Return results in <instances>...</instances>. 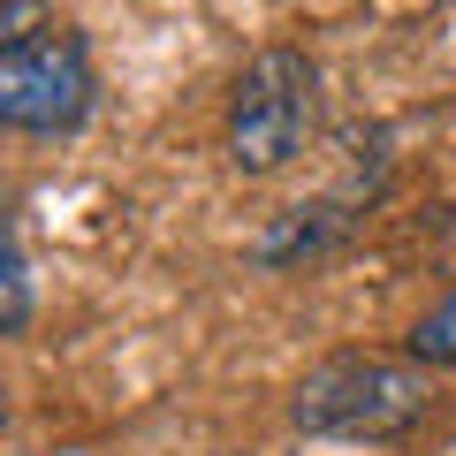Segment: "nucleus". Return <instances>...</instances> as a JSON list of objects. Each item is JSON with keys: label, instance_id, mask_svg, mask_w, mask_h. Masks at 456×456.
Wrapping results in <instances>:
<instances>
[{"label": "nucleus", "instance_id": "obj_2", "mask_svg": "<svg viewBox=\"0 0 456 456\" xmlns=\"http://www.w3.org/2000/svg\"><path fill=\"white\" fill-rule=\"evenodd\" d=\"M312 114H320V69L297 46H266L244 61L236 92H228V152L244 175H274L305 152Z\"/></svg>", "mask_w": 456, "mask_h": 456}, {"label": "nucleus", "instance_id": "obj_4", "mask_svg": "<svg viewBox=\"0 0 456 456\" xmlns=\"http://www.w3.org/2000/svg\"><path fill=\"white\" fill-rule=\"evenodd\" d=\"M31 327V266H23V244H16V221L0 213V335Z\"/></svg>", "mask_w": 456, "mask_h": 456}, {"label": "nucleus", "instance_id": "obj_1", "mask_svg": "<svg viewBox=\"0 0 456 456\" xmlns=\"http://www.w3.org/2000/svg\"><path fill=\"white\" fill-rule=\"evenodd\" d=\"M426 411H434V365L388 358V350H342L297 380L289 419L305 434H335V441H395Z\"/></svg>", "mask_w": 456, "mask_h": 456}, {"label": "nucleus", "instance_id": "obj_3", "mask_svg": "<svg viewBox=\"0 0 456 456\" xmlns=\"http://www.w3.org/2000/svg\"><path fill=\"white\" fill-rule=\"evenodd\" d=\"M92 114V53L61 16L0 46V130L61 137Z\"/></svg>", "mask_w": 456, "mask_h": 456}, {"label": "nucleus", "instance_id": "obj_5", "mask_svg": "<svg viewBox=\"0 0 456 456\" xmlns=\"http://www.w3.org/2000/svg\"><path fill=\"white\" fill-rule=\"evenodd\" d=\"M411 358H419V365H456V289L411 327Z\"/></svg>", "mask_w": 456, "mask_h": 456}, {"label": "nucleus", "instance_id": "obj_6", "mask_svg": "<svg viewBox=\"0 0 456 456\" xmlns=\"http://www.w3.org/2000/svg\"><path fill=\"white\" fill-rule=\"evenodd\" d=\"M38 23H53V0H0V46L38 31Z\"/></svg>", "mask_w": 456, "mask_h": 456}]
</instances>
